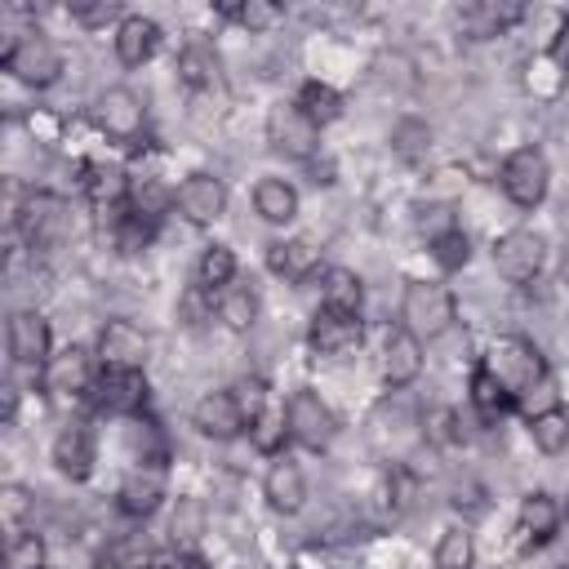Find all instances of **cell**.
<instances>
[{
    "instance_id": "9c48e42d",
    "label": "cell",
    "mask_w": 569,
    "mask_h": 569,
    "mask_svg": "<svg viewBox=\"0 0 569 569\" xmlns=\"http://www.w3.org/2000/svg\"><path fill=\"white\" fill-rule=\"evenodd\" d=\"M93 124L111 142H138L147 129V102L129 84H111L93 98Z\"/></svg>"
},
{
    "instance_id": "7bdbcfd3",
    "label": "cell",
    "mask_w": 569,
    "mask_h": 569,
    "mask_svg": "<svg viewBox=\"0 0 569 569\" xmlns=\"http://www.w3.org/2000/svg\"><path fill=\"white\" fill-rule=\"evenodd\" d=\"M31 507H36V498H31L22 485H4V489H0V520H4V533L27 529Z\"/></svg>"
},
{
    "instance_id": "4fadbf2b",
    "label": "cell",
    "mask_w": 569,
    "mask_h": 569,
    "mask_svg": "<svg viewBox=\"0 0 569 569\" xmlns=\"http://www.w3.org/2000/svg\"><path fill=\"white\" fill-rule=\"evenodd\" d=\"M267 142L271 151H280L284 160H311L316 147H320V129L298 111V102H271L267 107Z\"/></svg>"
},
{
    "instance_id": "277c9868",
    "label": "cell",
    "mask_w": 569,
    "mask_h": 569,
    "mask_svg": "<svg viewBox=\"0 0 569 569\" xmlns=\"http://www.w3.org/2000/svg\"><path fill=\"white\" fill-rule=\"evenodd\" d=\"M13 227L27 249H58L71 236V204L58 191L31 187L22 196V204L13 209Z\"/></svg>"
},
{
    "instance_id": "d6a6232c",
    "label": "cell",
    "mask_w": 569,
    "mask_h": 569,
    "mask_svg": "<svg viewBox=\"0 0 569 569\" xmlns=\"http://www.w3.org/2000/svg\"><path fill=\"white\" fill-rule=\"evenodd\" d=\"M525 427H529V440H533V449H538V453L556 458V453H565V449H569V409H565V405H560V409H547V413L525 418Z\"/></svg>"
},
{
    "instance_id": "44dd1931",
    "label": "cell",
    "mask_w": 569,
    "mask_h": 569,
    "mask_svg": "<svg viewBox=\"0 0 569 569\" xmlns=\"http://www.w3.org/2000/svg\"><path fill=\"white\" fill-rule=\"evenodd\" d=\"M267 271L289 280V284H307L311 276H325V262L307 236H284V240L267 244Z\"/></svg>"
},
{
    "instance_id": "4316f807",
    "label": "cell",
    "mask_w": 569,
    "mask_h": 569,
    "mask_svg": "<svg viewBox=\"0 0 569 569\" xmlns=\"http://www.w3.org/2000/svg\"><path fill=\"white\" fill-rule=\"evenodd\" d=\"M191 280H196L204 293H213V298H218L227 284H236V280H240L236 249H231V244H218V240H213V244H204V249H200V258H196V276H191Z\"/></svg>"
},
{
    "instance_id": "f546056e",
    "label": "cell",
    "mask_w": 569,
    "mask_h": 569,
    "mask_svg": "<svg viewBox=\"0 0 569 569\" xmlns=\"http://www.w3.org/2000/svg\"><path fill=\"white\" fill-rule=\"evenodd\" d=\"M320 307L360 316V307H365V280L351 267H325V276H320Z\"/></svg>"
},
{
    "instance_id": "5b68a950",
    "label": "cell",
    "mask_w": 569,
    "mask_h": 569,
    "mask_svg": "<svg viewBox=\"0 0 569 569\" xmlns=\"http://www.w3.org/2000/svg\"><path fill=\"white\" fill-rule=\"evenodd\" d=\"M498 187L516 209H538L551 191V160L542 147H516L502 169H498Z\"/></svg>"
},
{
    "instance_id": "60d3db41",
    "label": "cell",
    "mask_w": 569,
    "mask_h": 569,
    "mask_svg": "<svg viewBox=\"0 0 569 569\" xmlns=\"http://www.w3.org/2000/svg\"><path fill=\"white\" fill-rule=\"evenodd\" d=\"M431 258H436L440 271H462V267L471 262V236H467L462 227L445 231L440 240H431Z\"/></svg>"
},
{
    "instance_id": "5bb4252c",
    "label": "cell",
    "mask_w": 569,
    "mask_h": 569,
    "mask_svg": "<svg viewBox=\"0 0 569 569\" xmlns=\"http://www.w3.org/2000/svg\"><path fill=\"white\" fill-rule=\"evenodd\" d=\"M4 342H9V360L22 365V369H40L53 360V333H49V320L36 311V307H18L4 325Z\"/></svg>"
},
{
    "instance_id": "f907efd6",
    "label": "cell",
    "mask_w": 569,
    "mask_h": 569,
    "mask_svg": "<svg viewBox=\"0 0 569 569\" xmlns=\"http://www.w3.org/2000/svg\"><path fill=\"white\" fill-rule=\"evenodd\" d=\"M565 520H569V493H565Z\"/></svg>"
},
{
    "instance_id": "ee69618b",
    "label": "cell",
    "mask_w": 569,
    "mask_h": 569,
    "mask_svg": "<svg viewBox=\"0 0 569 569\" xmlns=\"http://www.w3.org/2000/svg\"><path fill=\"white\" fill-rule=\"evenodd\" d=\"M413 222H418V236H422L427 244H431V240H440L445 231H453V227H458V218H453V204H422Z\"/></svg>"
},
{
    "instance_id": "8d00e7d4",
    "label": "cell",
    "mask_w": 569,
    "mask_h": 569,
    "mask_svg": "<svg viewBox=\"0 0 569 569\" xmlns=\"http://www.w3.org/2000/svg\"><path fill=\"white\" fill-rule=\"evenodd\" d=\"M156 565V547L147 533H120L107 547V569H151Z\"/></svg>"
},
{
    "instance_id": "74e56055",
    "label": "cell",
    "mask_w": 569,
    "mask_h": 569,
    "mask_svg": "<svg viewBox=\"0 0 569 569\" xmlns=\"http://www.w3.org/2000/svg\"><path fill=\"white\" fill-rule=\"evenodd\" d=\"M67 13H71V22L84 27V31H102V27H120V22H124L120 0H71Z\"/></svg>"
},
{
    "instance_id": "d590c367",
    "label": "cell",
    "mask_w": 569,
    "mask_h": 569,
    "mask_svg": "<svg viewBox=\"0 0 569 569\" xmlns=\"http://www.w3.org/2000/svg\"><path fill=\"white\" fill-rule=\"evenodd\" d=\"M44 560H49L44 538H40L31 525L4 533V569H44Z\"/></svg>"
},
{
    "instance_id": "7402d4cb",
    "label": "cell",
    "mask_w": 569,
    "mask_h": 569,
    "mask_svg": "<svg viewBox=\"0 0 569 569\" xmlns=\"http://www.w3.org/2000/svg\"><path fill=\"white\" fill-rule=\"evenodd\" d=\"M560 525H565V502H560L556 493H547V489H529V493L520 498L516 533H520L529 547L551 542V538L560 533Z\"/></svg>"
},
{
    "instance_id": "ac0fdd59",
    "label": "cell",
    "mask_w": 569,
    "mask_h": 569,
    "mask_svg": "<svg viewBox=\"0 0 569 569\" xmlns=\"http://www.w3.org/2000/svg\"><path fill=\"white\" fill-rule=\"evenodd\" d=\"M360 342H365V320L360 316L316 307V316L307 325V347L316 356H351Z\"/></svg>"
},
{
    "instance_id": "9a60e30c",
    "label": "cell",
    "mask_w": 569,
    "mask_h": 569,
    "mask_svg": "<svg viewBox=\"0 0 569 569\" xmlns=\"http://www.w3.org/2000/svg\"><path fill=\"white\" fill-rule=\"evenodd\" d=\"M427 342L418 333H409L405 325H391L387 338H382V351H378V373L391 391H405L422 378V365H427Z\"/></svg>"
},
{
    "instance_id": "b9f144b4",
    "label": "cell",
    "mask_w": 569,
    "mask_h": 569,
    "mask_svg": "<svg viewBox=\"0 0 569 569\" xmlns=\"http://www.w3.org/2000/svg\"><path fill=\"white\" fill-rule=\"evenodd\" d=\"M458 422H462V418H458V409H449V405L427 409V445H431V449L458 445V440H462V427H458Z\"/></svg>"
},
{
    "instance_id": "8992f818",
    "label": "cell",
    "mask_w": 569,
    "mask_h": 569,
    "mask_svg": "<svg viewBox=\"0 0 569 569\" xmlns=\"http://www.w3.org/2000/svg\"><path fill=\"white\" fill-rule=\"evenodd\" d=\"M284 422H289V440L307 453H325L338 436V418L316 387H293V396L284 400Z\"/></svg>"
},
{
    "instance_id": "bcb514c9",
    "label": "cell",
    "mask_w": 569,
    "mask_h": 569,
    "mask_svg": "<svg viewBox=\"0 0 569 569\" xmlns=\"http://www.w3.org/2000/svg\"><path fill=\"white\" fill-rule=\"evenodd\" d=\"M231 391H236V400H240V409H244V422H253V418H258V413L271 405V396H267V382H262L258 373L240 378Z\"/></svg>"
},
{
    "instance_id": "52a82bcc",
    "label": "cell",
    "mask_w": 569,
    "mask_h": 569,
    "mask_svg": "<svg viewBox=\"0 0 569 569\" xmlns=\"http://www.w3.org/2000/svg\"><path fill=\"white\" fill-rule=\"evenodd\" d=\"M542 267H547V240H542L538 231L511 227V231H502V236L493 240V271H498L507 284L525 289V284H533V280L542 276Z\"/></svg>"
},
{
    "instance_id": "cb8c5ba5",
    "label": "cell",
    "mask_w": 569,
    "mask_h": 569,
    "mask_svg": "<svg viewBox=\"0 0 569 569\" xmlns=\"http://www.w3.org/2000/svg\"><path fill=\"white\" fill-rule=\"evenodd\" d=\"M520 18H525V4H511V0H471L458 9V27L471 40H493V36L511 31Z\"/></svg>"
},
{
    "instance_id": "7c38bea8",
    "label": "cell",
    "mask_w": 569,
    "mask_h": 569,
    "mask_svg": "<svg viewBox=\"0 0 569 569\" xmlns=\"http://www.w3.org/2000/svg\"><path fill=\"white\" fill-rule=\"evenodd\" d=\"M89 400L111 418H138L151 400L147 369H98V382H93Z\"/></svg>"
},
{
    "instance_id": "6da1fadb",
    "label": "cell",
    "mask_w": 569,
    "mask_h": 569,
    "mask_svg": "<svg viewBox=\"0 0 569 569\" xmlns=\"http://www.w3.org/2000/svg\"><path fill=\"white\" fill-rule=\"evenodd\" d=\"M400 325L422 342L445 338L458 325V293L445 280H405L400 293Z\"/></svg>"
},
{
    "instance_id": "8fae6325",
    "label": "cell",
    "mask_w": 569,
    "mask_h": 569,
    "mask_svg": "<svg viewBox=\"0 0 569 569\" xmlns=\"http://www.w3.org/2000/svg\"><path fill=\"white\" fill-rule=\"evenodd\" d=\"M173 213L191 227H213L222 213H227V182L209 169H196L187 173L178 187H173Z\"/></svg>"
},
{
    "instance_id": "ab89813d",
    "label": "cell",
    "mask_w": 569,
    "mask_h": 569,
    "mask_svg": "<svg viewBox=\"0 0 569 569\" xmlns=\"http://www.w3.org/2000/svg\"><path fill=\"white\" fill-rule=\"evenodd\" d=\"M391 147H396V156H405V160L427 156V147H431V124H427V120H413V116L396 120V129H391Z\"/></svg>"
},
{
    "instance_id": "e0dca14e",
    "label": "cell",
    "mask_w": 569,
    "mask_h": 569,
    "mask_svg": "<svg viewBox=\"0 0 569 569\" xmlns=\"http://www.w3.org/2000/svg\"><path fill=\"white\" fill-rule=\"evenodd\" d=\"M191 427H196L204 440L227 445V440L244 436L249 422H244V409H240L236 391H231V387H213V391H204V396L191 405Z\"/></svg>"
},
{
    "instance_id": "30bf717a",
    "label": "cell",
    "mask_w": 569,
    "mask_h": 569,
    "mask_svg": "<svg viewBox=\"0 0 569 569\" xmlns=\"http://www.w3.org/2000/svg\"><path fill=\"white\" fill-rule=\"evenodd\" d=\"M40 382H44V391H49L53 400H80V396H89L93 382H98V356H93L89 347L71 342V347L53 351V360L40 369Z\"/></svg>"
},
{
    "instance_id": "83f0119b",
    "label": "cell",
    "mask_w": 569,
    "mask_h": 569,
    "mask_svg": "<svg viewBox=\"0 0 569 569\" xmlns=\"http://www.w3.org/2000/svg\"><path fill=\"white\" fill-rule=\"evenodd\" d=\"M467 400H471V409H476V418H480V422H498V418H507V413L516 409L511 391H507V387H502L485 365H476V369H471Z\"/></svg>"
},
{
    "instance_id": "836d02e7",
    "label": "cell",
    "mask_w": 569,
    "mask_h": 569,
    "mask_svg": "<svg viewBox=\"0 0 569 569\" xmlns=\"http://www.w3.org/2000/svg\"><path fill=\"white\" fill-rule=\"evenodd\" d=\"M249 445L262 453V458H280L284 453V445H289V422H284V405L276 409V405H267L249 427Z\"/></svg>"
},
{
    "instance_id": "1f68e13d",
    "label": "cell",
    "mask_w": 569,
    "mask_h": 569,
    "mask_svg": "<svg viewBox=\"0 0 569 569\" xmlns=\"http://www.w3.org/2000/svg\"><path fill=\"white\" fill-rule=\"evenodd\" d=\"M293 102H298V111H302L316 129H325V124H333V120L342 116V93H338L333 84H325V80H302L298 93H293Z\"/></svg>"
},
{
    "instance_id": "d6986e66",
    "label": "cell",
    "mask_w": 569,
    "mask_h": 569,
    "mask_svg": "<svg viewBox=\"0 0 569 569\" xmlns=\"http://www.w3.org/2000/svg\"><path fill=\"white\" fill-rule=\"evenodd\" d=\"M49 462H53V471L58 476H67V480H89L93 476V462H98V440H93V431L84 427V422H67L58 436H53V445H49Z\"/></svg>"
},
{
    "instance_id": "681fc988",
    "label": "cell",
    "mask_w": 569,
    "mask_h": 569,
    "mask_svg": "<svg viewBox=\"0 0 569 569\" xmlns=\"http://www.w3.org/2000/svg\"><path fill=\"white\" fill-rule=\"evenodd\" d=\"M18 418V387H4V427H13Z\"/></svg>"
},
{
    "instance_id": "2e32d148",
    "label": "cell",
    "mask_w": 569,
    "mask_h": 569,
    "mask_svg": "<svg viewBox=\"0 0 569 569\" xmlns=\"http://www.w3.org/2000/svg\"><path fill=\"white\" fill-rule=\"evenodd\" d=\"M147 351H151V338L124 316L98 329V347H93L98 369H147Z\"/></svg>"
},
{
    "instance_id": "484cf974",
    "label": "cell",
    "mask_w": 569,
    "mask_h": 569,
    "mask_svg": "<svg viewBox=\"0 0 569 569\" xmlns=\"http://www.w3.org/2000/svg\"><path fill=\"white\" fill-rule=\"evenodd\" d=\"M253 213L271 227H289L298 218V187L289 178H276V173L258 178L253 182Z\"/></svg>"
},
{
    "instance_id": "ffe728a7",
    "label": "cell",
    "mask_w": 569,
    "mask_h": 569,
    "mask_svg": "<svg viewBox=\"0 0 569 569\" xmlns=\"http://www.w3.org/2000/svg\"><path fill=\"white\" fill-rule=\"evenodd\" d=\"M262 498H267V507L276 516H298L307 507V476H302V467L289 453H280V458L267 462V471H262Z\"/></svg>"
},
{
    "instance_id": "7a4b0ae2",
    "label": "cell",
    "mask_w": 569,
    "mask_h": 569,
    "mask_svg": "<svg viewBox=\"0 0 569 569\" xmlns=\"http://www.w3.org/2000/svg\"><path fill=\"white\" fill-rule=\"evenodd\" d=\"M476 365H485V369L511 391V400H520L533 382H542V378L551 373L547 360H542V351H538L533 338H525V333H498V338L485 347V356H480Z\"/></svg>"
},
{
    "instance_id": "f35d334b",
    "label": "cell",
    "mask_w": 569,
    "mask_h": 569,
    "mask_svg": "<svg viewBox=\"0 0 569 569\" xmlns=\"http://www.w3.org/2000/svg\"><path fill=\"white\" fill-rule=\"evenodd\" d=\"M227 18H236L244 31H271L280 22V4L276 0H240V4H222Z\"/></svg>"
},
{
    "instance_id": "f6af8a7d",
    "label": "cell",
    "mask_w": 569,
    "mask_h": 569,
    "mask_svg": "<svg viewBox=\"0 0 569 569\" xmlns=\"http://www.w3.org/2000/svg\"><path fill=\"white\" fill-rule=\"evenodd\" d=\"M516 409L525 413V418H533V413H547V409H560V391H556V378L547 373L542 382H533L520 400H516Z\"/></svg>"
},
{
    "instance_id": "ba28073f",
    "label": "cell",
    "mask_w": 569,
    "mask_h": 569,
    "mask_svg": "<svg viewBox=\"0 0 569 569\" xmlns=\"http://www.w3.org/2000/svg\"><path fill=\"white\" fill-rule=\"evenodd\" d=\"M164 498H169V467H164V458H138V462L124 471L120 489H116V502H120V511H124L129 520L156 516Z\"/></svg>"
},
{
    "instance_id": "4dcf8cb0",
    "label": "cell",
    "mask_w": 569,
    "mask_h": 569,
    "mask_svg": "<svg viewBox=\"0 0 569 569\" xmlns=\"http://www.w3.org/2000/svg\"><path fill=\"white\" fill-rule=\"evenodd\" d=\"M258 307H262V302H258V289H253V284H240V280L227 284V289L213 298V316H218L231 333H249L253 320H258Z\"/></svg>"
},
{
    "instance_id": "f1b7e54d",
    "label": "cell",
    "mask_w": 569,
    "mask_h": 569,
    "mask_svg": "<svg viewBox=\"0 0 569 569\" xmlns=\"http://www.w3.org/2000/svg\"><path fill=\"white\" fill-rule=\"evenodd\" d=\"M209 533V507L196 493H178L169 511V538L178 551H196V542Z\"/></svg>"
},
{
    "instance_id": "d4e9b609",
    "label": "cell",
    "mask_w": 569,
    "mask_h": 569,
    "mask_svg": "<svg viewBox=\"0 0 569 569\" xmlns=\"http://www.w3.org/2000/svg\"><path fill=\"white\" fill-rule=\"evenodd\" d=\"M160 36H164V31H160L156 18H147V13H124V22H120L116 36H111L120 67H142V62H151L156 49H160Z\"/></svg>"
},
{
    "instance_id": "7dc6e473",
    "label": "cell",
    "mask_w": 569,
    "mask_h": 569,
    "mask_svg": "<svg viewBox=\"0 0 569 569\" xmlns=\"http://www.w3.org/2000/svg\"><path fill=\"white\" fill-rule=\"evenodd\" d=\"M547 58L569 76V18H560L556 22V31H551V44H547Z\"/></svg>"
},
{
    "instance_id": "603a6c76",
    "label": "cell",
    "mask_w": 569,
    "mask_h": 569,
    "mask_svg": "<svg viewBox=\"0 0 569 569\" xmlns=\"http://www.w3.org/2000/svg\"><path fill=\"white\" fill-rule=\"evenodd\" d=\"M173 67H178V80H182L187 89H196V93L222 84V53H218V44L204 40V36H191V40L178 49V62H173Z\"/></svg>"
},
{
    "instance_id": "3957f363",
    "label": "cell",
    "mask_w": 569,
    "mask_h": 569,
    "mask_svg": "<svg viewBox=\"0 0 569 569\" xmlns=\"http://www.w3.org/2000/svg\"><path fill=\"white\" fill-rule=\"evenodd\" d=\"M0 67H4L18 84H27V89H49V84L62 80L67 58H62V49H58L44 31L31 27V31L9 36V44H4V53H0Z\"/></svg>"
},
{
    "instance_id": "e575fe53",
    "label": "cell",
    "mask_w": 569,
    "mask_h": 569,
    "mask_svg": "<svg viewBox=\"0 0 569 569\" xmlns=\"http://www.w3.org/2000/svg\"><path fill=\"white\" fill-rule=\"evenodd\" d=\"M431 565H436V569H476V533H471L467 525H449V529L436 538Z\"/></svg>"
},
{
    "instance_id": "c3c4849f",
    "label": "cell",
    "mask_w": 569,
    "mask_h": 569,
    "mask_svg": "<svg viewBox=\"0 0 569 569\" xmlns=\"http://www.w3.org/2000/svg\"><path fill=\"white\" fill-rule=\"evenodd\" d=\"M164 569H209V565H204L196 551H173V556L164 560Z\"/></svg>"
}]
</instances>
